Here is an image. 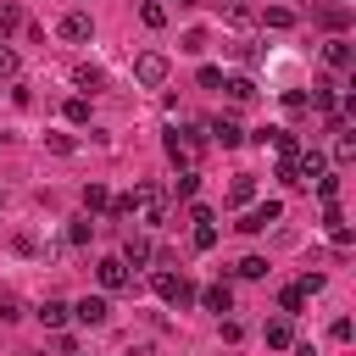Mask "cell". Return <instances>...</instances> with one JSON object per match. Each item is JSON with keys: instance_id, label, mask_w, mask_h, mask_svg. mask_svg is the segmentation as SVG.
I'll use <instances>...</instances> for the list:
<instances>
[{"instance_id": "29", "label": "cell", "mask_w": 356, "mask_h": 356, "mask_svg": "<svg viewBox=\"0 0 356 356\" xmlns=\"http://www.w3.org/2000/svg\"><path fill=\"white\" fill-rule=\"evenodd\" d=\"M217 245V228L211 222H195V250H211Z\"/></svg>"}, {"instance_id": "13", "label": "cell", "mask_w": 356, "mask_h": 356, "mask_svg": "<svg viewBox=\"0 0 356 356\" xmlns=\"http://www.w3.org/2000/svg\"><path fill=\"white\" fill-rule=\"evenodd\" d=\"M195 189H200V172H195V167H178V178H172V195H178V200H195Z\"/></svg>"}, {"instance_id": "32", "label": "cell", "mask_w": 356, "mask_h": 356, "mask_svg": "<svg viewBox=\"0 0 356 356\" xmlns=\"http://www.w3.org/2000/svg\"><path fill=\"white\" fill-rule=\"evenodd\" d=\"M317 17H323L328 28H345V22H350V11H345V6H328V11H317Z\"/></svg>"}, {"instance_id": "15", "label": "cell", "mask_w": 356, "mask_h": 356, "mask_svg": "<svg viewBox=\"0 0 356 356\" xmlns=\"http://www.w3.org/2000/svg\"><path fill=\"white\" fill-rule=\"evenodd\" d=\"M222 89H228V100H239V106L256 100V83H250V78H222Z\"/></svg>"}, {"instance_id": "8", "label": "cell", "mask_w": 356, "mask_h": 356, "mask_svg": "<svg viewBox=\"0 0 356 356\" xmlns=\"http://www.w3.org/2000/svg\"><path fill=\"white\" fill-rule=\"evenodd\" d=\"M89 33H95V17H89V11H67V17H61V39H72V44H83Z\"/></svg>"}, {"instance_id": "10", "label": "cell", "mask_w": 356, "mask_h": 356, "mask_svg": "<svg viewBox=\"0 0 356 356\" xmlns=\"http://www.w3.org/2000/svg\"><path fill=\"white\" fill-rule=\"evenodd\" d=\"M323 61H328L334 72H350V39H328V44H323Z\"/></svg>"}, {"instance_id": "12", "label": "cell", "mask_w": 356, "mask_h": 356, "mask_svg": "<svg viewBox=\"0 0 356 356\" xmlns=\"http://www.w3.org/2000/svg\"><path fill=\"white\" fill-rule=\"evenodd\" d=\"M267 345H273V350H289V345H295V328H289V317H273V323H267Z\"/></svg>"}, {"instance_id": "20", "label": "cell", "mask_w": 356, "mask_h": 356, "mask_svg": "<svg viewBox=\"0 0 356 356\" xmlns=\"http://www.w3.org/2000/svg\"><path fill=\"white\" fill-rule=\"evenodd\" d=\"M261 28H295V11L289 6H267L261 11Z\"/></svg>"}, {"instance_id": "33", "label": "cell", "mask_w": 356, "mask_h": 356, "mask_svg": "<svg viewBox=\"0 0 356 356\" xmlns=\"http://www.w3.org/2000/svg\"><path fill=\"white\" fill-rule=\"evenodd\" d=\"M44 145H50L56 156H72V134H44Z\"/></svg>"}, {"instance_id": "19", "label": "cell", "mask_w": 356, "mask_h": 356, "mask_svg": "<svg viewBox=\"0 0 356 356\" xmlns=\"http://www.w3.org/2000/svg\"><path fill=\"white\" fill-rule=\"evenodd\" d=\"M278 312H284V317H300V312H306V295H300L295 284H289V289H278Z\"/></svg>"}, {"instance_id": "11", "label": "cell", "mask_w": 356, "mask_h": 356, "mask_svg": "<svg viewBox=\"0 0 356 356\" xmlns=\"http://www.w3.org/2000/svg\"><path fill=\"white\" fill-rule=\"evenodd\" d=\"M122 261H128V267H145V261H150V239H145V234H128V245H122Z\"/></svg>"}, {"instance_id": "30", "label": "cell", "mask_w": 356, "mask_h": 356, "mask_svg": "<svg viewBox=\"0 0 356 356\" xmlns=\"http://www.w3.org/2000/svg\"><path fill=\"white\" fill-rule=\"evenodd\" d=\"M323 284H328V278H323V273H306V278H300V284H295V289H300V295H306V300H312V295H323Z\"/></svg>"}, {"instance_id": "25", "label": "cell", "mask_w": 356, "mask_h": 356, "mask_svg": "<svg viewBox=\"0 0 356 356\" xmlns=\"http://www.w3.org/2000/svg\"><path fill=\"white\" fill-rule=\"evenodd\" d=\"M22 28V6H0V39Z\"/></svg>"}, {"instance_id": "9", "label": "cell", "mask_w": 356, "mask_h": 356, "mask_svg": "<svg viewBox=\"0 0 356 356\" xmlns=\"http://www.w3.org/2000/svg\"><path fill=\"white\" fill-rule=\"evenodd\" d=\"M211 139H217L222 150H234V145H245V128H239L234 117H217V122H211Z\"/></svg>"}, {"instance_id": "36", "label": "cell", "mask_w": 356, "mask_h": 356, "mask_svg": "<svg viewBox=\"0 0 356 356\" xmlns=\"http://www.w3.org/2000/svg\"><path fill=\"white\" fill-rule=\"evenodd\" d=\"M200 89H222V72L217 67H200Z\"/></svg>"}, {"instance_id": "28", "label": "cell", "mask_w": 356, "mask_h": 356, "mask_svg": "<svg viewBox=\"0 0 356 356\" xmlns=\"http://www.w3.org/2000/svg\"><path fill=\"white\" fill-rule=\"evenodd\" d=\"M317 200H323V206H328V200H339V178H328V172H323V178H317Z\"/></svg>"}, {"instance_id": "34", "label": "cell", "mask_w": 356, "mask_h": 356, "mask_svg": "<svg viewBox=\"0 0 356 356\" xmlns=\"http://www.w3.org/2000/svg\"><path fill=\"white\" fill-rule=\"evenodd\" d=\"M184 50H189V56H200V50H206V33H200V28H189V33H184Z\"/></svg>"}, {"instance_id": "4", "label": "cell", "mask_w": 356, "mask_h": 356, "mask_svg": "<svg viewBox=\"0 0 356 356\" xmlns=\"http://www.w3.org/2000/svg\"><path fill=\"white\" fill-rule=\"evenodd\" d=\"M95 278H100V289H106V295H117V289H128V284H134V273H128V261H122V256H100Z\"/></svg>"}, {"instance_id": "31", "label": "cell", "mask_w": 356, "mask_h": 356, "mask_svg": "<svg viewBox=\"0 0 356 356\" xmlns=\"http://www.w3.org/2000/svg\"><path fill=\"white\" fill-rule=\"evenodd\" d=\"M0 78H17V50L0 39Z\"/></svg>"}, {"instance_id": "5", "label": "cell", "mask_w": 356, "mask_h": 356, "mask_svg": "<svg viewBox=\"0 0 356 356\" xmlns=\"http://www.w3.org/2000/svg\"><path fill=\"white\" fill-rule=\"evenodd\" d=\"M156 295H161L167 306H189V300H195V284H189L184 273H156Z\"/></svg>"}, {"instance_id": "6", "label": "cell", "mask_w": 356, "mask_h": 356, "mask_svg": "<svg viewBox=\"0 0 356 356\" xmlns=\"http://www.w3.org/2000/svg\"><path fill=\"white\" fill-rule=\"evenodd\" d=\"M67 312H72V317H78L83 328H100V323L111 317V306H106V295H83V300H78V306H67Z\"/></svg>"}, {"instance_id": "7", "label": "cell", "mask_w": 356, "mask_h": 356, "mask_svg": "<svg viewBox=\"0 0 356 356\" xmlns=\"http://www.w3.org/2000/svg\"><path fill=\"white\" fill-rule=\"evenodd\" d=\"M278 217H284V206H278V200H261V206H250V211H245V222H239V228H245V234H261V228H273Z\"/></svg>"}, {"instance_id": "21", "label": "cell", "mask_w": 356, "mask_h": 356, "mask_svg": "<svg viewBox=\"0 0 356 356\" xmlns=\"http://www.w3.org/2000/svg\"><path fill=\"white\" fill-rule=\"evenodd\" d=\"M234 273L239 278H267V256H245V261H234Z\"/></svg>"}, {"instance_id": "18", "label": "cell", "mask_w": 356, "mask_h": 356, "mask_svg": "<svg viewBox=\"0 0 356 356\" xmlns=\"http://www.w3.org/2000/svg\"><path fill=\"white\" fill-rule=\"evenodd\" d=\"M111 206V195H106V184H83V211L95 217V211H106Z\"/></svg>"}, {"instance_id": "17", "label": "cell", "mask_w": 356, "mask_h": 356, "mask_svg": "<svg viewBox=\"0 0 356 356\" xmlns=\"http://www.w3.org/2000/svg\"><path fill=\"white\" fill-rule=\"evenodd\" d=\"M250 195H256V178H250V172H239V178L228 184V200H234V206H250Z\"/></svg>"}, {"instance_id": "26", "label": "cell", "mask_w": 356, "mask_h": 356, "mask_svg": "<svg viewBox=\"0 0 356 356\" xmlns=\"http://www.w3.org/2000/svg\"><path fill=\"white\" fill-rule=\"evenodd\" d=\"M100 83H106V72H100V67H89V61H83V67H78V89H100Z\"/></svg>"}, {"instance_id": "35", "label": "cell", "mask_w": 356, "mask_h": 356, "mask_svg": "<svg viewBox=\"0 0 356 356\" xmlns=\"http://www.w3.org/2000/svg\"><path fill=\"white\" fill-rule=\"evenodd\" d=\"M328 339H334V345H345V339H350V317H334V328H328Z\"/></svg>"}, {"instance_id": "16", "label": "cell", "mask_w": 356, "mask_h": 356, "mask_svg": "<svg viewBox=\"0 0 356 356\" xmlns=\"http://www.w3.org/2000/svg\"><path fill=\"white\" fill-rule=\"evenodd\" d=\"M334 134H339V139H334V161L350 167V161H356V134H345V128H334Z\"/></svg>"}, {"instance_id": "1", "label": "cell", "mask_w": 356, "mask_h": 356, "mask_svg": "<svg viewBox=\"0 0 356 356\" xmlns=\"http://www.w3.org/2000/svg\"><path fill=\"white\" fill-rule=\"evenodd\" d=\"M161 145H167V156H172L178 167H195V161H200V139H195L189 128H167Z\"/></svg>"}, {"instance_id": "14", "label": "cell", "mask_w": 356, "mask_h": 356, "mask_svg": "<svg viewBox=\"0 0 356 356\" xmlns=\"http://www.w3.org/2000/svg\"><path fill=\"white\" fill-rule=\"evenodd\" d=\"M200 300H206V312H234V289H228V284H211Z\"/></svg>"}, {"instance_id": "2", "label": "cell", "mask_w": 356, "mask_h": 356, "mask_svg": "<svg viewBox=\"0 0 356 356\" xmlns=\"http://www.w3.org/2000/svg\"><path fill=\"white\" fill-rule=\"evenodd\" d=\"M134 78H139L145 89H161V83H167V56H161V50L134 56Z\"/></svg>"}, {"instance_id": "24", "label": "cell", "mask_w": 356, "mask_h": 356, "mask_svg": "<svg viewBox=\"0 0 356 356\" xmlns=\"http://www.w3.org/2000/svg\"><path fill=\"white\" fill-rule=\"evenodd\" d=\"M89 234H95V222H89V211H83V217H72V228H67V245H83Z\"/></svg>"}, {"instance_id": "27", "label": "cell", "mask_w": 356, "mask_h": 356, "mask_svg": "<svg viewBox=\"0 0 356 356\" xmlns=\"http://www.w3.org/2000/svg\"><path fill=\"white\" fill-rule=\"evenodd\" d=\"M61 111H67V122H89V100H83V95H72Z\"/></svg>"}, {"instance_id": "23", "label": "cell", "mask_w": 356, "mask_h": 356, "mask_svg": "<svg viewBox=\"0 0 356 356\" xmlns=\"http://www.w3.org/2000/svg\"><path fill=\"white\" fill-rule=\"evenodd\" d=\"M139 22H145V28H161V22H167V6L145 0V6H139Z\"/></svg>"}, {"instance_id": "22", "label": "cell", "mask_w": 356, "mask_h": 356, "mask_svg": "<svg viewBox=\"0 0 356 356\" xmlns=\"http://www.w3.org/2000/svg\"><path fill=\"white\" fill-rule=\"evenodd\" d=\"M39 317H44V328H61V323H67L72 312H67L61 300H44V306H39Z\"/></svg>"}, {"instance_id": "3", "label": "cell", "mask_w": 356, "mask_h": 356, "mask_svg": "<svg viewBox=\"0 0 356 356\" xmlns=\"http://www.w3.org/2000/svg\"><path fill=\"white\" fill-rule=\"evenodd\" d=\"M289 172H295V184H317V178L328 172V156H323V150H295V156H289Z\"/></svg>"}, {"instance_id": "37", "label": "cell", "mask_w": 356, "mask_h": 356, "mask_svg": "<svg viewBox=\"0 0 356 356\" xmlns=\"http://www.w3.org/2000/svg\"><path fill=\"white\" fill-rule=\"evenodd\" d=\"M39 356H44V350H39Z\"/></svg>"}]
</instances>
